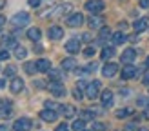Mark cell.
I'll return each mask as SVG.
<instances>
[{
  "label": "cell",
  "instance_id": "cell-51",
  "mask_svg": "<svg viewBox=\"0 0 149 131\" xmlns=\"http://www.w3.org/2000/svg\"><path fill=\"white\" fill-rule=\"evenodd\" d=\"M84 131H86V129H84Z\"/></svg>",
  "mask_w": 149,
  "mask_h": 131
},
{
  "label": "cell",
  "instance_id": "cell-19",
  "mask_svg": "<svg viewBox=\"0 0 149 131\" xmlns=\"http://www.w3.org/2000/svg\"><path fill=\"white\" fill-rule=\"evenodd\" d=\"M147 26H149V20H147V18H138V20L135 22V24H133V27H135V31H136V33L146 31Z\"/></svg>",
  "mask_w": 149,
  "mask_h": 131
},
{
  "label": "cell",
  "instance_id": "cell-4",
  "mask_svg": "<svg viewBox=\"0 0 149 131\" xmlns=\"http://www.w3.org/2000/svg\"><path fill=\"white\" fill-rule=\"evenodd\" d=\"M47 89L51 91L53 97H64V95H65V87H64L62 82H51L47 86Z\"/></svg>",
  "mask_w": 149,
  "mask_h": 131
},
{
  "label": "cell",
  "instance_id": "cell-20",
  "mask_svg": "<svg viewBox=\"0 0 149 131\" xmlns=\"http://www.w3.org/2000/svg\"><path fill=\"white\" fill-rule=\"evenodd\" d=\"M27 36H29V38H31L33 42H38V40H40V36H42V31H40L38 27H31V29L27 31Z\"/></svg>",
  "mask_w": 149,
  "mask_h": 131
},
{
  "label": "cell",
  "instance_id": "cell-5",
  "mask_svg": "<svg viewBox=\"0 0 149 131\" xmlns=\"http://www.w3.org/2000/svg\"><path fill=\"white\" fill-rule=\"evenodd\" d=\"M33 126V122L29 120V118H18L17 122L13 124V129L15 131H29Z\"/></svg>",
  "mask_w": 149,
  "mask_h": 131
},
{
  "label": "cell",
  "instance_id": "cell-13",
  "mask_svg": "<svg viewBox=\"0 0 149 131\" xmlns=\"http://www.w3.org/2000/svg\"><path fill=\"white\" fill-rule=\"evenodd\" d=\"M136 58V51L133 49V47H129V49H125L124 53H122V56H120V60L124 62V64H131L133 60Z\"/></svg>",
  "mask_w": 149,
  "mask_h": 131
},
{
  "label": "cell",
  "instance_id": "cell-32",
  "mask_svg": "<svg viewBox=\"0 0 149 131\" xmlns=\"http://www.w3.org/2000/svg\"><path fill=\"white\" fill-rule=\"evenodd\" d=\"M136 104H138V107L147 109V107H149V97H140V98L136 100Z\"/></svg>",
  "mask_w": 149,
  "mask_h": 131
},
{
  "label": "cell",
  "instance_id": "cell-45",
  "mask_svg": "<svg viewBox=\"0 0 149 131\" xmlns=\"http://www.w3.org/2000/svg\"><path fill=\"white\" fill-rule=\"evenodd\" d=\"M129 40H131V42H136V40H138V36H136V35H131V36H129Z\"/></svg>",
  "mask_w": 149,
  "mask_h": 131
},
{
  "label": "cell",
  "instance_id": "cell-48",
  "mask_svg": "<svg viewBox=\"0 0 149 131\" xmlns=\"http://www.w3.org/2000/svg\"><path fill=\"white\" fill-rule=\"evenodd\" d=\"M144 118H149V107H147V111L144 113Z\"/></svg>",
  "mask_w": 149,
  "mask_h": 131
},
{
  "label": "cell",
  "instance_id": "cell-35",
  "mask_svg": "<svg viewBox=\"0 0 149 131\" xmlns=\"http://www.w3.org/2000/svg\"><path fill=\"white\" fill-rule=\"evenodd\" d=\"M109 35H111V29H109V27H100V38H102V40L107 38Z\"/></svg>",
  "mask_w": 149,
  "mask_h": 131
},
{
  "label": "cell",
  "instance_id": "cell-22",
  "mask_svg": "<svg viewBox=\"0 0 149 131\" xmlns=\"http://www.w3.org/2000/svg\"><path fill=\"white\" fill-rule=\"evenodd\" d=\"M111 38H113V44H115V46H120V44H124L125 40H127V36H125L122 31H118V33H115L113 36H111Z\"/></svg>",
  "mask_w": 149,
  "mask_h": 131
},
{
  "label": "cell",
  "instance_id": "cell-31",
  "mask_svg": "<svg viewBox=\"0 0 149 131\" xmlns=\"http://www.w3.org/2000/svg\"><path fill=\"white\" fill-rule=\"evenodd\" d=\"M80 118H82V120H93V118H95V113L89 111V109H84V111L80 113Z\"/></svg>",
  "mask_w": 149,
  "mask_h": 131
},
{
  "label": "cell",
  "instance_id": "cell-38",
  "mask_svg": "<svg viewBox=\"0 0 149 131\" xmlns=\"http://www.w3.org/2000/svg\"><path fill=\"white\" fill-rule=\"evenodd\" d=\"M84 55H86V56H93V55H95V47H91V46L86 47V49H84Z\"/></svg>",
  "mask_w": 149,
  "mask_h": 131
},
{
  "label": "cell",
  "instance_id": "cell-28",
  "mask_svg": "<svg viewBox=\"0 0 149 131\" xmlns=\"http://www.w3.org/2000/svg\"><path fill=\"white\" fill-rule=\"evenodd\" d=\"M74 113H77V111H74L73 106H64V109H62V115L65 116V118H73Z\"/></svg>",
  "mask_w": 149,
  "mask_h": 131
},
{
  "label": "cell",
  "instance_id": "cell-30",
  "mask_svg": "<svg viewBox=\"0 0 149 131\" xmlns=\"http://www.w3.org/2000/svg\"><path fill=\"white\" fill-rule=\"evenodd\" d=\"M129 115H133V109H129V107L118 109V111H116V118H124V116H129Z\"/></svg>",
  "mask_w": 149,
  "mask_h": 131
},
{
  "label": "cell",
  "instance_id": "cell-24",
  "mask_svg": "<svg viewBox=\"0 0 149 131\" xmlns=\"http://www.w3.org/2000/svg\"><path fill=\"white\" fill-rule=\"evenodd\" d=\"M96 71V64H87L86 68H82V69H77L78 75H87V73H95Z\"/></svg>",
  "mask_w": 149,
  "mask_h": 131
},
{
  "label": "cell",
  "instance_id": "cell-44",
  "mask_svg": "<svg viewBox=\"0 0 149 131\" xmlns=\"http://www.w3.org/2000/svg\"><path fill=\"white\" fill-rule=\"evenodd\" d=\"M140 7H149V0H140Z\"/></svg>",
  "mask_w": 149,
  "mask_h": 131
},
{
  "label": "cell",
  "instance_id": "cell-8",
  "mask_svg": "<svg viewBox=\"0 0 149 131\" xmlns=\"http://www.w3.org/2000/svg\"><path fill=\"white\" fill-rule=\"evenodd\" d=\"M47 35H49V38L51 40H60L62 36H64V29L60 26H51L47 29Z\"/></svg>",
  "mask_w": 149,
  "mask_h": 131
},
{
  "label": "cell",
  "instance_id": "cell-17",
  "mask_svg": "<svg viewBox=\"0 0 149 131\" xmlns=\"http://www.w3.org/2000/svg\"><path fill=\"white\" fill-rule=\"evenodd\" d=\"M22 89H24V80L18 78V77H13V80H11V91L13 93H20Z\"/></svg>",
  "mask_w": 149,
  "mask_h": 131
},
{
  "label": "cell",
  "instance_id": "cell-33",
  "mask_svg": "<svg viewBox=\"0 0 149 131\" xmlns=\"http://www.w3.org/2000/svg\"><path fill=\"white\" fill-rule=\"evenodd\" d=\"M24 69H26V73H29V75H33V73L36 71V64H33V62H26Z\"/></svg>",
  "mask_w": 149,
  "mask_h": 131
},
{
  "label": "cell",
  "instance_id": "cell-18",
  "mask_svg": "<svg viewBox=\"0 0 149 131\" xmlns=\"http://www.w3.org/2000/svg\"><path fill=\"white\" fill-rule=\"evenodd\" d=\"M77 60H74V58H64L62 60V69L64 71H74L77 69Z\"/></svg>",
  "mask_w": 149,
  "mask_h": 131
},
{
  "label": "cell",
  "instance_id": "cell-49",
  "mask_svg": "<svg viewBox=\"0 0 149 131\" xmlns=\"http://www.w3.org/2000/svg\"><path fill=\"white\" fill-rule=\"evenodd\" d=\"M4 86H6V82H4L2 78H0V87H4Z\"/></svg>",
  "mask_w": 149,
  "mask_h": 131
},
{
  "label": "cell",
  "instance_id": "cell-11",
  "mask_svg": "<svg viewBox=\"0 0 149 131\" xmlns=\"http://www.w3.org/2000/svg\"><path fill=\"white\" fill-rule=\"evenodd\" d=\"M136 68H135V66H131V64H127V66H125V68L122 69V78L124 80H131V78H135L136 77Z\"/></svg>",
  "mask_w": 149,
  "mask_h": 131
},
{
  "label": "cell",
  "instance_id": "cell-10",
  "mask_svg": "<svg viewBox=\"0 0 149 131\" xmlns=\"http://www.w3.org/2000/svg\"><path fill=\"white\" fill-rule=\"evenodd\" d=\"M40 118L42 120H46V122H55L56 118H58V113L56 111H53V109H42L40 111Z\"/></svg>",
  "mask_w": 149,
  "mask_h": 131
},
{
  "label": "cell",
  "instance_id": "cell-21",
  "mask_svg": "<svg viewBox=\"0 0 149 131\" xmlns=\"http://www.w3.org/2000/svg\"><path fill=\"white\" fill-rule=\"evenodd\" d=\"M2 47H17V40H15V36H11V35H7V36H4L2 38Z\"/></svg>",
  "mask_w": 149,
  "mask_h": 131
},
{
  "label": "cell",
  "instance_id": "cell-43",
  "mask_svg": "<svg viewBox=\"0 0 149 131\" xmlns=\"http://www.w3.org/2000/svg\"><path fill=\"white\" fill-rule=\"evenodd\" d=\"M56 131H68V124H60V126L56 128Z\"/></svg>",
  "mask_w": 149,
  "mask_h": 131
},
{
  "label": "cell",
  "instance_id": "cell-34",
  "mask_svg": "<svg viewBox=\"0 0 149 131\" xmlns=\"http://www.w3.org/2000/svg\"><path fill=\"white\" fill-rule=\"evenodd\" d=\"M4 75L6 77H15L17 75V68H15V66H7V68L4 69Z\"/></svg>",
  "mask_w": 149,
  "mask_h": 131
},
{
  "label": "cell",
  "instance_id": "cell-9",
  "mask_svg": "<svg viewBox=\"0 0 149 131\" xmlns=\"http://www.w3.org/2000/svg\"><path fill=\"white\" fill-rule=\"evenodd\" d=\"M82 24H84V15L82 13H74V15H71V17L68 18V26L69 27H78Z\"/></svg>",
  "mask_w": 149,
  "mask_h": 131
},
{
  "label": "cell",
  "instance_id": "cell-46",
  "mask_svg": "<svg viewBox=\"0 0 149 131\" xmlns=\"http://www.w3.org/2000/svg\"><path fill=\"white\" fill-rule=\"evenodd\" d=\"M4 24H6V18L2 17V15H0V26H4Z\"/></svg>",
  "mask_w": 149,
  "mask_h": 131
},
{
  "label": "cell",
  "instance_id": "cell-15",
  "mask_svg": "<svg viewBox=\"0 0 149 131\" xmlns=\"http://www.w3.org/2000/svg\"><path fill=\"white\" fill-rule=\"evenodd\" d=\"M100 100H102V106L104 107H111V106H113V93H111L109 89H106L100 95Z\"/></svg>",
  "mask_w": 149,
  "mask_h": 131
},
{
  "label": "cell",
  "instance_id": "cell-41",
  "mask_svg": "<svg viewBox=\"0 0 149 131\" xmlns=\"http://www.w3.org/2000/svg\"><path fill=\"white\" fill-rule=\"evenodd\" d=\"M91 38H93V36L89 35V33H84V35H82V40H84V42H91Z\"/></svg>",
  "mask_w": 149,
  "mask_h": 131
},
{
  "label": "cell",
  "instance_id": "cell-23",
  "mask_svg": "<svg viewBox=\"0 0 149 131\" xmlns=\"http://www.w3.org/2000/svg\"><path fill=\"white\" fill-rule=\"evenodd\" d=\"M102 18L100 17H95V15H93V17L91 18H89V27H91V29H100L102 27Z\"/></svg>",
  "mask_w": 149,
  "mask_h": 131
},
{
  "label": "cell",
  "instance_id": "cell-27",
  "mask_svg": "<svg viewBox=\"0 0 149 131\" xmlns=\"http://www.w3.org/2000/svg\"><path fill=\"white\" fill-rule=\"evenodd\" d=\"M100 56L104 58V60H109V58H113V56H115V49H113V47H104Z\"/></svg>",
  "mask_w": 149,
  "mask_h": 131
},
{
  "label": "cell",
  "instance_id": "cell-12",
  "mask_svg": "<svg viewBox=\"0 0 149 131\" xmlns=\"http://www.w3.org/2000/svg\"><path fill=\"white\" fill-rule=\"evenodd\" d=\"M71 7H73L71 4H62V6L55 7V9L49 13V17H55V18H56V17H60V15H64V13H69V11H71Z\"/></svg>",
  "mask_w": 149,
  "mask_h": 131
},
{
  "label": "cell",
  "instance_id": "cell-7",
  "mask_svg": "<svg viewBox=\"0 0 149 131\" xmlns=\"http://www.w3.org/2000/svg\"><path fill=\"white\" fill-rule=\"evenodd\" d=\"M65 51H68V53H71V55H77L78 51H80V40H78V38L68 40V42H65Z\"/></svg>",
  "mask_w": 149,
  "mask_h": 131
},
{
  "label": "cell",
  "instance_id": "cell-50",
  "mask_svg": "<svg viewBox=\"0 0 149 131\" xmlns=\"http://www.w3.org/2000/svg\"><path fill=\"white\" fill-rule=\"evenodd\" d=\"M146 64H147V68H149V56H147V62H146Z\"/></svg>",
  "mask_w": 149,
  "mask_h": 131
},
{
  "label": "cell",
  "instance_id": "cell-25",
  "mask_svg": "<svg viewBox=\"0 0 149 131\" xmlns=\"http://www.w3.org/2000/svg\"><path fill=\"white\" fill-rule=\"evenodd\" d=\"M49 78L53 82H62V71L58 69H49Z\"/></svg>",
  "mask_w": 149,
  "mask_h": 131
},
{
  "label": "cell",
  "instance_id": "cell-39",
  "mask_svg": "<svg viewBox=\"0 0 149 131\" xmlns=\"http://www.w3.org/2000/svg\"><path fill=\"white\" fill-rule=\"evenodd\" d=\"M27 4L31 6V7H38L40 6V0H27Z\"/></svg>",
  "mask_w": 149,
  "mask_h": 131
},
{
  "label": "cell",
  "instance_id": "cell-6",
  "mask_svg": "<svg viewBox=\"0 0 149 131\" xmlns=\"http://www.w3.org/2000/svg\"><path fill=\"white\" fill-rule=\"evenodd\" d=\"M116 71H118V64H115V62H107V64L102 68V75L106 77V78H111V77L116 75Z\"/></svg>",
  "mask_w": 149,
  "mask_h": 131
},
{
  "label": "cell",
  "instance_id": "cell-40",
  "mask_svg": "<svg viewBox=\"0 0 149 131\" xmlns=\"http://www.w3.org/2000/svg\"><path fill=\"white\" fill-rule=\"evenodd\" d=\"M73 97L77 98V100H80V98H82V93H80V89H78V87H77V89L73 91Z\"/></svg>",
  "mask_w": 149,
  "mask_h": 131
},
{
  "label": "cell",
  "instance_id": "cell-2",
  "mask_svg": "<svg viewBox=\"0 0 149 131\" xmlns=\"http://www.w3.org/2000/svg\"><path fill=\"white\" fill-rule=\"evenodd\" d=\"M104 7H106V4H104L102 0H89V2L86 4V9H87L89 13H93V15L102 13V11H104Z\"/></svg>",
  "mask_w": 149,
  "mask_h": 131
},
{
  "label": "cell",
  "instance_id": "cell-37",
  "mask_svg": "<svg viewBox=\"0 0 149 131\" xmlns=\"http://www.w3.org/2000/svg\"><path fill=\"white\" fill-rule=\"evenodd\" d=\"M93 129H95V131H104V129H106V126H104V124H100V122H95V124H93Z\"/></svg>",
  "mask_w": 149,
  "mask_h": 131
},
{
  "label": "cell",
  "instance_id": "cell-14",
  "mask_svg": "<svg viewBox=\"0 0 149 131\" xmlns=\"http://www.w3.org/2000/svg\"><path fill=\"white\" fill-rule=\"evenodd\" d=\"M13 113V104L9 100H0V115L2 116H9Z\"/></svg>",
  "mask_w": 149,
  "mask_h": 131
},
{
  "label": "cell",
  "instance_id": "cell-16",
  "mask_svg": "<svg viewBox=\"0 0 149 131\" xmlns=\"http://www.w3.org/2000/svg\"><path fill=\"white\" fill-rule=\"evenodd\" d=\"M51 69V62L47 60V58H40L38 62H36V71H40V73H49Z\"/></svg>",
  "mask_w": 149,
  "mask_h": 131
},
{
  "label": "cell",
  "instance_id": "cell-3",
  "mask_svg": "<svg viewBox=\"0 0 149 131\" xmlns=\"http://www.w3.org/2000/svg\"><path fill=\"white\" fill-rule=\"evenodd\" d=\"M11 22H13V26H17V27H24L27 22H29V15H27L26 11H20V13H17V15H13Z\"/></svg>",
  "mask_w": 149,
  "mask_h": 131
},
{
  "label": "cell",
  "instance_id": "cell-26",
  "mask_svg": "<svg viewBox=\"0 0 149 131\" xmlns=\"http://www.w3.org/2000/svg\"><path fill=\"white\" fill-rule=\"evenodd\" d=\"M26 55H27V49H26V47H22V46H17V47H15V56H17L18 60H24Z\"/></svg>",
  "mask_w": 149,
  "mask_h": 131
},
{
  "label": "cell",
  "instance_id": "cell-29",
  "mask_svg": "<svg viewBox=\"0 0 149 131\" xmlns=\"http://www.w3.org/2000/svg\"><path fill=\"white\" fill-rule=\"evenodd\" d=\"M84 126H86V120L80 118V120H74L71 128H73V131H84Z\"/></svg>",
  "mask_w": 149,
  "mask_h": 131
},
{
  "label": "cell",
  "instance_id": "cell-47",
  "mask_svg": "<svg viewBox=\"0 0 149 131\" xmlns=\"http://www.w3.org/2000/svg\"><path fill=\"white\" fill-rule=\"evenodd\" d=\"M0 131H9V128H7V126H0Z\"/></svg>",
  "mask_w": 149,
  "mask_h": 131
},
{
  "label": "cell",
  "instance_id": "cell-42",
  "mask_svg": "<svg viewBox=\"0 0 149 131\" xmlns=\"http://www.w3.org/2000/svg\"><path fill=\"white\" fill-rule=\"evenodd\" d=\"M125 131H136V126L135 124H127V126H125Z\"/></svg>",
  "mask_w": 149,
  "mask_h": 131
},
{
  "label": "cell",
  "instance_id": "cell-1",
  "mask_svg": "<svg viewBox=\"0 0 149 131\" xmlns=\"http://www.w3.org/2000/svg\"><path fill=\"white\" fill-rule=\"evenodd\" d=\"M98 93H100V82L98 80H93V82H89L87 87H86V95H87V98H96L98 97Z\"/></svg>",
  "mask_w": 149,
  "mask_h": 131
},
{
  "label": "cell",
  "instance_id": "cell-36",
  "mask_svg": "<svg viewBox=\"0 0 149 131\" xmlns=\"http://www.w3.org/2000/svg\"><path fill=\"white\" fill-rule=\"evenodd\" d=\"M9 58V51L7 49H0V60H7Z\"/></svg>",
  "mask_w": 149,
  "mask_h": 131
}]
</instances>
